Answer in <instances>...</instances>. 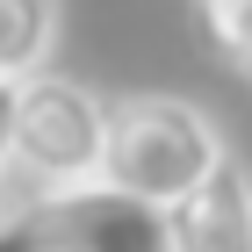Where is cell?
I'll list each match as a JSON object with an SVG mask.
<instances>
[{"mask_svg": "<svg viewBox=\"0 0 252 252\" xmlns=\"http://www.w3.org/2000/svg\"><path fill=\"white\" fill-rule=\"evenodd\" d=\"M223 158H231V144H223L216 116L188 94L137 87V94H116V108H108V166L101 173L144 202H158V209L194 194Z\"/></svg>", "mask_w": 252, "mask_h": 252, "instance_id": "obj_1", "label": "cell"}, {"mask_svg": "<svg viewBox=\"0 0 252 252\" xmlns=\"http://www.w3.org/2000/svg\"><path fill=\"white\" fill-rule=\"evenodd\" d=\"M108 108L116 101L94 94L87 79L72 72H29L15 101V166L29 188H72V180H94L108 166Z\"/></svg>", "mask_w": 252, "mask_h": 252, "instance_id": "obj_2", "label": "cell"}, {"mask_svg": "<svg viewBox=\"0 0 252 252\" xmlns=\"http://www.w3.org/2000/svg\"><path fill=\"white\" fill-rule=\"evenodd\" d=\"M15 216L29 223L36 252H173V216L116 188L108 173L72 180V188H29L22 180Z\"/></svg>", "mask_w": 252, "mask_h": 252, "instance_id": "obj_3", "label": "cell"}, {"mask_svg": "<svg viewBox=\"0 0 252 252\" xmlns=\"http://www.w3.org/2000/svg\"><path fill=\"white\" fill-rule=\"evenodd\" d=\"M166 216H173V252H252V173H245V158L231 152Z\"/></svg>", "mask_w": 252, "mask_h": 252, "instance_id": "obj_4", "label": "cell"}, {"mask_svg": "<svg viewBox=\"0 0 252 252\" xmlns=\"http://www.w3.org/2000/svg\"><path fill=\"white\" fill-rule=\"evenodd\" d=\"M58 22H65V0H0V72L7 79L43 72Z\"/></svg>", "mask_w": 252, "mask_h": 252, "instance_id": "obj_5", "label": "cell"}, {"mask_svg": "<svg viewBox=\"0 0 252 252\" xmlns=\"http://www.w3.org/2000/svg\"><path fill=\"white\" fill-rule=\"evenodd\" d=\"M194 15H202L209 51L252 87V0H194Z\"/></svg>", "mask_w": 252, "mask_h": 252, "instance_id": "obj_6", "label": "cell"}, {"mask_svg": "<svg viewBox=\"0 0 252 252\" xmlns=\"http://www.w3.org/2000/svg\"><path fill=\"white\" fill-rule=\"evenodd\" d=\"M15 101H22V79L0 72V173L15 166Z\"/></svg>", "mask_w": 252, "mask_h": 252, "instance_id": "obj_7", "label": "cell"}, {"mask_svg": "<svg viewBox=\"0 0 252 252\" xmlns=\"http://www.w3.org/2000/svg\"><path fill=\"white\" fill-rule=\"evenodd\" d=\"M7 202H15V194H7V188H0V216H7Z\"/></svg>", "mask_w": 252, "mask_h": 252, "instance_id": "obj_8", "label": "cell"}]
</instances>
